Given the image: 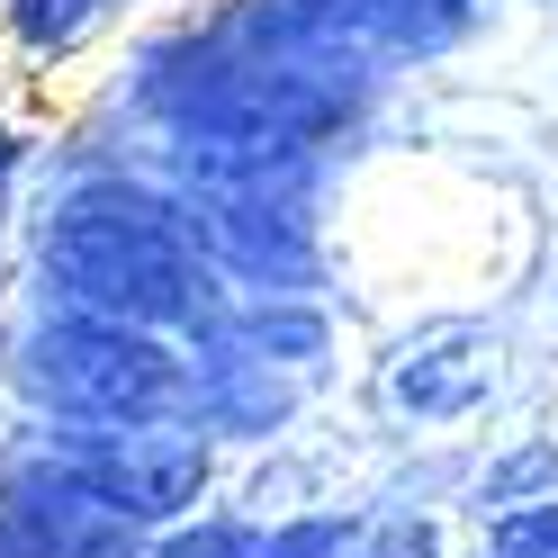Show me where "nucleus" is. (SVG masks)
I'll list each match as a JSON object with an SVG mask.
<instances>
[{
    "label": "nucleus",
    "instance_id": "f257e3e1",
    "mask_svg": "<svg viewBox=\"0 0 558 558\" xmlns=\"http://www.w3.org/2000/svg\"><path fill=\"white\" fill-rule=\"evenodd\" d=\"M10 262H19V306L135 325L162 342H190L226 306L181 190L154 181L145 162H126L82 118L46 135L37 190L10 217Z\"/></svg>",
    "mask_w": 558,
    "mask_h": 558
},
{
    "label": "nucleus",
    "instance_id": "f03ea898",
    "mask_svg": "<svg viewBox=\"0 0 558 558\" xmlns=\"http://www.w3.org/2000/svg\"><path fill=\"white\" fill-rule=\"evenodd\" d=\"M181 397H190V352L135 325L19 306L10 352H0V424L126 433V424H181Z\"/></svg>",
    "mask_w": 558,
    "mask_h": 558
},
{
    "label": "nucleus",
    "instance_id": "7ed1b4c3",
    "mask_svg": "<svg viewBox=\"0 0 558 558\" xmlns=\"http://www.w3.org/2000/svg\"><path fill=\"white\" fill-rule=\"evenodd\" d=\"M37 433V424H27ZM99 505H109L135 541H162L171 522L226 496V450L198 441L190 424H126V433H46Z\"/></svg>",
    "mask_w": 558,
    "mask_h": 558
},
{
    "label": "nucleus",
    "instance_id": "20e7f679",
    "mask_svg": "<svg viewBox=\"0 0 558 558\" xmlns=\"http://www.w3.org/2000/svg\"><path fill=\"white\" fill-rule=\"evenodd\" d=\"M217 10L262 46H306V54H352L369 73L388 63L450 54L496 0H217Z\"/></svg>",
    "mask_w": 558,
    "mask_h": 558
},
{
    "label": "nucleus",
    "instance_id": "39448f33",
    "mask_svg": "<svg viewBox=\"0 0 558 558\" xmlns=\"http://www.w3.org/2000/svg\"><path fill=\"white\" fill-rule=\"evenodd\" d=\"M0 558H145V541L27 424H0Z\"/></svg>",
    "mask_w": 558,
    "mask_h": 558
},
{
    "label": "nucleus",
    "instance_id": "423d86ee",
    "mask_svg": "<svg viewBox=\"0 0 558 558\" xmlns=\"http://www.w3.org/2000/svg\"><path fill=\"white\" fill-rule=\"evenodd\" d=\"M505 388V361H496V333L469 325V316H441V325H414L405 342H388V361L369 369V397L388 424L405 433H450L486 414Z\"/></svg>",
    "mask_w": 558,
    "mask_h": 558
},
{
    "label": "nucleus",
    "instance_id": "0eeeda50",
    "mask_svg": "<svg viewBox=\"0 0 558 558\" xmlns=\"http://www.w3.org/2000/svg\"><path fill=\"white\" fill-rule=\"evenodd\" d=\"M162 0H0V73L27 90H54L73 63L145 27Z\"/></svg>",
    "mask_w": 558,
    "mask_h": 558
},
{
    "label": "nucleus",
    "instance_id": "6e6552de",
    "mask_svg": "<svg viewBox=\"0 0 558 558\" xmlns=\"http://www.w3.org/2000/svg\"><path fill=\"white\" fill-rule=\"evenodd\" d=\"M226 505H243L253 522H289V513H316L342 496H333V469L306 441H279V450H253V460H226Z\"/></svg>",
    "mask_w": 558,
    "mask_h": 558
},
{
    "label": "nucleus",
    "instance_id": "1a4fd4ad",
    "mask_svg": "<svg viewBox=\"0 0 558 558\" xmlns=\"http://www.w3.org/2000/svg\"><path fill=\"white\" fill-rule=\"evenodd\" d=\"M333 558H460V541H450V513L441 505L361 496V505H342Z\"/></svg>",
    "mask_w": 558,
    "mask_h": 558
},
{
    "label": "nucleus",
    "instance_id": "9d476101",
    "mask_svg": "<svg viewBox=\"0 0 558 558\" xmlns=\"http://www.w3.org/2000/svg\"><path fill=\"white\" fill-rule=\"evenodd\" d=\"M262 541H270V522H253L243 505H198L190 522H171L162 541H145V558H262Z\"/></svg>",
    "mask_w": 558,
    "mask_h": 558
},
{
    "label": "nucleus",
    "instance_id": "9b49d317",
    "mask_svg": "<svg viewBox=\"0 0 558 558\" xmlns=\"http://www.w3.org/2000/svg\"><path fill=\"white\" fill-rule=\"evenodd\" d=\"M46 135H54V118H37L27 99H0V217H19V198L37 190Z\"/></svg>",
    "mask_w": 558,
    "mask_h": 558
},
{
    "label": "nucleus",
    "instance_id": "f8f14e48",
    "mask_svg": "<svg viewBox=\"0 0 558 558\" xmlns=\"http://www.w3.org/2000/svg\"><path fill=\"white\" fill-rule=\"evenodd\" d=\"M477 558H558V496H549V505L486 513V549H477Z\"/></svg>",
    "mask_w": 558,
    "mask_h": 558
},
{
    "label": "nucleus",
    "instance_id": "ddd939ff",
    "mask_svg": "<svg viewBox=\"0 0 558 558\" xmlns=\"http://www.w3.org/2000/svg\"><path fill=\"white\" fill-rule=\"evenodd\" d=\"M10 325H19V262H10V217H0V352H10Z\"/></svg>",
    "mask_w": 558,
    "mask_h": 558
}]
</instances>
